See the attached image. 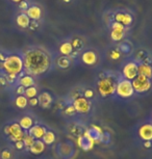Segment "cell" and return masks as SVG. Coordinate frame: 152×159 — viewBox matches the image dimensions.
<instances>
[{"instance_id":"ba28073f","label":"cell","mask_w":152,"mask_h":159,"mask_svg":"<svg viewBox=\"0 0 152 159\" xmlns=\"http://www.w3.org/2000/svg\"><path fill=\"white\" fill-rule=\"evenodd\" d=\"M71 103L73 104L77 113H79V115H89L92 110V106H93L92 101L89 100V99H85V97L74 99Z\"/></svg>"},{"instance_id":"b9f144b4","label":"cell","mask_w":152,"mask_h":159,"mask_svg":"<svg viewBox=\"0 0 152 159\" xmlns=\"http://www.w3.org/2000/svg\"><path fill=\"white\" fill-rule=\"evenodd\" d=\"M143 146L146 149H150L152 148V142H143Z\"/></svg>"},{"instance_id":"8d00e7d4","label":"cell","mask_w":152,"mask_h":159,"mask_svg":"<svg viewBox=\"0 0 152 159\" xmlns=\"http://www.w3.org/2000/svg\"><path fill=\"white\" fill-rule=\"evenodd\" d=\"M24 93H25V88H23L21 85H17L16 89H15V94H16V96H22L24 95Z\"/></svg>"},{"instance_id":"e575fe53","label":"cell","mask_w":152,"mask_h":159,"mask_svg":"<svg viewBox=\"0 0 152 159\" xmlns=\"http://www.w3.org/2000/svg\"><path fill=\"white\" fill-rule=\"evenodd\" d=\"M111 139H112L111 134H109L107 131H104V132H103V134H102V136H101V139H100V142H99V143H108L109 142H111Z\"/></svg>"},{"instance_id":"4316f807","label":"cell","mask_w":152,"mask_h":159,"mask_svg":"<svg viewBox=\"0 0 152 159\" xmlns=\"http://www.w3.org/2000/svg\"><path fill=\"white\" fill-rule=\"evenodd\" d=\"M17 24L22 28H27L30 25V19L26 14H20L17 17Z\"/></svg>"},{"instance_id":"d4e9b609","label":"cell","mask_w":152,"mask_h":159,"mask_svg":"<svg viewBox=\"0 0 152 159\" xmlns=\"http://www.w3.org/2000/svg\"><path fill=\"white\" fill-rule=\"evenodd\" d=\"M73 47H72V44L71 42H65L62 43L61 46H59V52H61L62 55L64 56H69L73 53Z\"/></svg>"},{"instance_id":"f35d334b","label":"cell","mask_w":152,"mask_h":159,"mask_svg":"<svg viewBox=\"0 0 152 159\" xmlns=\"http://www.w3.org/2000/svg\"><path fill=\"white\" fill-rule=\"evenodd\" d=\"M28 105H29L30 107H35V106H38V105H39V100H38V98L35 97V98L28 99Z\"/></svg>"},{"instance_id":"8992f818","label":"cell","mask_w":152,"mask_h":159,"mask_svg":"<svg viewBox=\"0 0 152 159\" xmlns=\"http://www.w3.org/2000/svg\"><path fill=\"white\" fill-rule=\"evenodd\" d=\"M76 153L75 145L71 140H64L58 143L55 147V154L61 159H73Z\"/></svg>"},{"instance_id":"7c38bea8","label":"cell","mask_w":152,"mask_h":159,"mask_svg":"<svg viewBox=\"0 0 152 159\" xmlns=\"http://www.w3.org/2000/svg\"><path fill=\"white\" fill-rule=\"evenodd\" d=\"M38 100H39V106L43 109H48L52 106V104L54 103V97L52 96L51 93L44 91L40 93L38 95Z\"/></svg>"},{"instance_id":"30bf717a","label":"cell","mask_w":152,"mask_h":159,"mask_svg":"<svg viewBox=\"0 0 152 159\" xmlns=\"http://www.w3.org/2000/svg\"><path fill=\"white\" fill-rule=\"evenodd\" d=\"M139 75V64L136 61H128L122 69V77L127 80H133Z\"/></svg>"},{"instance_id":"836d02e7","label":"cell","mask_w":152,"mask_h":159,"mask_svg":"<svg viewBox=\"0 0 152 159\" xmlns=\"http://www.w3.org/2000/svg\"><path fill=\"white\" fill-rule=\"evenodd\" d=\"M82 97H85V99H89V100H92L95 97V92L92 89H85V92L82 93Z\"/></svg>"},{"instance_id":"ab89813d","label":"cell","mask_w":152,"mask_h":159,"mask_svg":"<svg viewBox=\"0 0 152 159\" xmlns=\"http://www.w3.org/2000/svg\"><path fill=\"white\" fill-rule=\"evenodd\" d=\"M120 55H121V52L119 50H113L112 52H111V58L112 59L120 58Z\"/></svg>"},{"instance_id":"ffe728a7","label":"cell","mask_w":152,"mask_h":159,"mask_svg":"<svg viewBox=\"0 0 152 159\" xmlns=\"http://www.w3.org/2000/svg\"><path fill=\"white\" fill-rule=\"evenodd\" d=\"M139 74L152 80V65L146 64V62L139 64Z\"/></svg>"},{"instance_id":"f1b7e54d","label":"cell","mask_w":152,"mask_h":159,"mask_svg":"<svg viewBox=\"0 0 152 159\" xmlns=\"http://www.w3.org/2000/svg\"><path fill=\"white\" fill-rule=\"evenodd\" d=\"M71 64H72V61H71V59L69 56H59V57L58 58V61H56V65L58 66L61 69H67L69 68Z\"/></svg>"},{"instance_id":"44dd1931","label":"cell","mask_w":152,"mask_h":159,"mask_svg":"<svg viewBox=\"0 0 152 159\" xmlns=\"http://www.w3.org/2000/svg\"><path fill=\"white\" fill-rule=\"evenodd\" d=\"M115 19H116V22L118 23H121L122 25L124 26H127V25H130L132 23V17L131 15L129 14H122V13H119L115 16Z\"/></svg>"},{"instance_id":"e0dca14e","label":"cell","mask_w":152,"mask_h":159,"mask_svg":"<svg viewBox=\"0 0 152 159\" xmlns=\"http://www.w3.org/2000/svg\"><path fill=\"white\" fill-rule=\"evenodd\" d=\"M81 61L86 66H94L96 65L98 61V55L97 53L93 50H88L85 52L82 53L81 55Z\"/></svg>"},{"instance_id":"60d3db41","label":"cell","mask_w":152,"mask_h":159,"mask_svg":"<svg viewBox=\"0 0 152 159\" xmlns=\"http://www.w3.org/2000/svg\"><path fill=\"white\" fill-rule=\"evenodd\" d=\"M20 8H22V10L28 8V3L25 1V0H23V1H21V2H20Z\"/></svg>"},{"instance_id":"bcb514c9","label":"cell","mask_w":152,"mask_h":159,"mask_svg":"<svg viewBox=\"0 0 152 159\" xmlns=\"http://www.w3.org/2000/svg\"><path fill=\"white\" fill-rule=\"evenodd\" d=\"M64 1H65V2H70L71 0H64Z\"/></svg>"},{"instance_id":"1f68e13d","label":"cell","mask_w":152,"mask_h":159,"mask_svg":"<svg viewBox=\"0 0 152 159\" xmlns=\"http://www.w3.org/2000/svg\"><path fill=\"white\" fill-rule=\"evenodd\" d=\"M111 38L114 42H119L124 38V31L122 30H112Z\"/></svg>"},{"instance_id":"9a60e30c","label":"cell","mask_w":152,"mask_h":159,"mask_svg":"<svg viewBox=\"0 0 152 159\" xmlns=\"http://www.w3.org/2000/svg\"><path fill=\"white\" fill-rule=\"evenodd\" d=\"M103 132H104V130L100 127V126L94 125V124L90 125V127H88L85 130V133L88 134L95 143L100 142V139H101V136H102Z\"/></svg>"},{"instance_id":"7402d4cb","label":"cell","mask_w":152,"mask_h":159,"mask_svg":"<svg viewBox=\"0 0 152 159\" xmlns=\"http://www.w3.org/2000/svg\"><path fill=\"white\" fill-rule=\"evenodd\" d=\"M56 139H58V137H56L55 132L51 130V129H48L45 133V135L42 139V140H43V143H45L46 146H52L53 143L56 142Z\"/></svg>"},{"instance_id":"6da1fadb","label":"cell","mask_w":152,"mask_h":159,"mask_svg":"<svg viewBox=\"0 0 152 159\" xmlns=\"http://www.w3.org/2000/svg\"><path fill=\"white\" fill-rule=\"evenodd\" d=\"M24 73L32 77L46 74L51 67V56L45 49L31 47L24 51L22 55Z\"/></svg>"},{"instance_id":"3957f363","label":"cell","mask_w":152,"mask_h":159,"mask_svg":"<svg viewBox=\"0 0 152 159\" xmlns=\"http://www.w3.org/2000/svg\"><path fill=\"white\" fill-rule=\"evenodd\" d=\"M117 80L113 76H105L104 74H100V78L97 81V92L101 98L107 99L114 97L116 95V86Z\"/></svg>"},{"instance_id":"ac0fdd59","label":"cell","mask_w":152,"mask_h":159,"mask_svg":"<svg viewBox=\"0 0 152 159\" xmlns=\"http://www.w3.org/2000/svg\"><path fill=\"white\" fill-rule=\"evenodd\" d=\"M18 123H19V125L21 126V128H22L23 130L25 132H28L29 129L35 124V121L30 115H24L19 119Z\"/></svg>"},{"instance_id":"d6a6232c","label":"cell","mask_w":152,"mask_h":159,"mask_svg":"<svg viewBox=\"0 0 152 159\" xmlns=\"http://www.w3.org/2000/svg\"><path fill=\"white\" fill-rule=\"evenodd\" d=\"M12 148L14 150H16V151H23V150H25V146H24L23 140H19V142L12 143Z\"/></svg>"},{"instance_id":"f6af8a7d","label":"cell","mask_w":152,"mask_h":159,"mask_svg":"<svg viewBox=\"0 0 152 159\" xmlns=\"http://www.w3.org/2000/svg\"><path fill=\"white\" fill-rule=\"evenodd\" d=\"M14 2H21V1H23V0H13Z\"/></svg>"},{"instance_id":"7a4b0ae2","label":"cell","mask_w":152,"mask_h":159,"mask_svg":"<svg viewBox=\"0 0 152 159\" xmlns=\"http://www.w3.org/2000/svg\"><path fill=\"white\" fill-rule=\"evenodd\" d=\"M0 69L4 72L5 75H13L19 76L21 73L24 72V65L23 58L19 54H10L3 61H0Z\"/></svg>"},{"instance_id":"d590c367","label":"cell","mask_w":152,"mask_h":159,"mask_svg":"<svg viewBox=\"0 0 152 159\" xmlns=\"http://www.w3.org/2000/svg\"><path fill=\"white\" fill-rule=\"evenodd\" d=\"M112 30H122V31H124L125 30V26L122 25L121 23L115 22V23H113V25H112Z\"/></svg>"},{"instance_id":"7dc6e473","label":"cell","mask_w":152,"mask_h":159,"mask_svg":"<svg viewBox=\"0 0 152 159\" xmlns=\"http://www.w3.org/2000/svg\"><path fill=\"white\" fill-rule=\"evenodd\" d=\"M151 121H152V115H151Z\"/></svg>"},{"instance_id":"ee69618b","label":"cell","mask_w":152,"mask_h":159,"mask_svg":"<svg viewBox=\"0 0 152 159\" xmlns=\"http://www.w3.org/2000/svg\"><path fill=\"white\" fill-rule=\"evenodd\" d=\"M40 159H53V158H50V157H42Z\"/></svg>"},{"instance_id":"f546056e","label":"cell","mask_w":152,"mask_h":159,"mask_svg":"<svg viewBox=\"0 0 152 159\" xmlns=\"http://www.w3.org/2000/svg\"><path fill=\"white\" fill-rule=\"evenodd\" d=\"M38 95H39V91H38L37 86H30V88L25 89L24 96L27 99L35 98V97H38Z\"/></svg>"},{"instance_id":"5bb4252c","label":"cell","mask_w":152,"mask_h":159,"mask_svg":"<svg viewBox=\"0 0 152 159\" xmlns=\"http://www.w3.org/2000/svg\"><path fill=\"white\" fill-rule=\"evenodd\" d=\"M48 130V128L46 127L44 124H41L39 122H35V124L29 129L27 133L34 137L35 139H42L43 136L45 135V133Z\"/></svg>"},{"instance_id":"5b68a950","label":"cell","mask_w":152,"mask_h":159,"mask_svg":"<svg viewBox=\"0 0 152 159\" xmlns=\"http://www.w3.org/2000/svg\"><path fill=\"white\" fill-rule=\"evenodd\" d=\"M136 95L135 89L132 88V83L130 80L125 79L123 77L118 78L117 86H116V96L124 100L131 99Z\"/></svg>"},{"instance_id":"cb8c5ba5","label":"cell","mask_w":152,"mask_h":159,"mask_svg":"<svg viewBox=\"0 0 152 159\" xmlns=\"http://www.w3.org/2000/svg\"><path fill=\"white\" fill-rule=\"evenodd\" d=\"M14 104L17 108L19 109H25L28 106V99L24 95L22 96H16L14 100Z\"/></svg>"},{"instance_id":"74e56055","label":"cell","mask_w":152,"mask_h":159,"mask_svg":"<svg viewBox=\"0 0 152 159\" xmlns=\"http://www.w3.org/2000/svg\"><path fill=\"white\" fill-rule=\"evenodd\" d=\"M124 52V53H128L130 51V47L128 46L127 43H123L120 45V52Z\"/></svg>"},{"instance_id":"2e32d148","label":"cell","mask_w":152,"mask_h":159,"mask_svg":"<svg viewBox=\"0 0 152 159\" xmlns=\"http://www.w3.org/2000/svg\"><path fill=\"white\" fill-rule=\"evenodd\" d=\"M17 83H18V85H21V86H23V88L27 89V88H30V86H35V80L32 76H30V75H28V74H25L24 72H23V73H21L19 76H18Z\"/></svg>"},{"instance_id":"7bdbcfd3","label":"cell","mask_w":152,"mask_h":159,"mask_svg":"<svg viewBox=\"0 0 152 159\" xmlns=\"http://www.w3.org/2000/svg\"><path fill=\"white\" fill-rule=\"evenodd\" d=\"M29 27H30L31 29H35V28H37V27H38V24L35 23V22H34V24H31V23H30V25H29Z\"/></svg>"},{"instance_id":"484cf974","label":"cell","mask_w":152,"mask_h":159,"mask_svg":"<svg viewBox=\"0 0 152 159\" xmlns=\"http://www.w3.org/2000/svg\"><path fill=\"white\" fill-rule=\"evenodd\" d=\"M0 159H15L14 149L11 147H4L0 149Z\"/></svg>"},{"instance_id":"4dcf8cb0","label":"cell","mask_w":152,"mask_h":159,"mask_svg":"<svg viewBox=\"0 0 152 159\" xmlns=\"http://www.w3.org/2000/svg\"><path fill=\"white\" fill-rule=\"evenodd\" d=\"M35 142V139L32 137L30 134H28L27 132L25 133L24 137H23V143H24V146H25V150L28 151L29 149L31 148V146L34 145V143Z\"/></svg>"},{"instance_id":"4fadbf2b","label":"cell","mask_w":152,"mask_h":159,"mask_svg":"<svg viewBox=\"0 0 152 159\" xmlns=\"http://www.w3.org/2000/svg\"><path fill=\"white\" fill-rule=\"evenodd\" d=\"M95 143H96L85 133H85H83V135L77 137V146H78V148L81 149L82 151H85V152L91 151V150L94 148Z\"/></svg>"},{"instance_id":"d6986e66","label":"cell","mask_w":152,"mask_h":159,"mask_svg":"<svg viewBox=\"0 0 152 159\" xmlns=\"http://www.w3.org/2000/svg\"><path fill=\"white\" fill-rule=\"evenodd\" d=\"M46 145L43 143L42 139H35V142L34 143V145L31 146V148L28 150L29 153H31L32 155H35V156H39V155H42L46 150Z\"/></svg>"},{"instance_id":"277c9868","label":"cell","mask_w":152,"mask_h":159,"mask_svg":"<svg viewBox=\"0 0 152 159\" xmlns=\"http://www.w3.org/2000/svg\"><path fill=\"white\" fill-rule=\"evenodd\" d=\"M2 132H3V135L5 136L8 142L11 143L19 142V140H23L26 132L21 128L18 121H11L7 122V124L3 126L2 128Z\"/></svg>"},{"instance_id":"83f0119b","label":"cell","mask_w":152,"mask_h":159,"mask_svg":"<svg viewBox=\"0 0 152 159\" xmlns=\"http://www.w3.org/2000/svg\"><path fill=\"white\" fill-rule=\"evenodd\" d=\"M62 113H64L67 116H75L76 115H78L75 109V107L73 106V104L69 102L64 106V108L62 109Z\"/></svg>"},{"instance_id":"9c48e42d","label":"cell","mask_w":152,"mask_h":159,"mask_svg":"<svg viewBox=\"0 0 152 159\" xmlns=\"http://www.w3.org/2000/svg\"><path fill=\"white\" fill-rule=\"evenodd\" d=\"M136 136L142 142H152V121H146L136 128Z\"/></svg>"},{"instance_id":"603a6c76","label":"cell","mask_w":152,"mask_h":159,"mask_svg":"<svg viewBox=\"0 0 152 159\" xmlns=\"http://www.w3.org/2000/svg\"><path fill=\"white\" fill-rule=\"evenodd\" d=\"M26 15L28 16L29 19H32V20H38L41 18V15H42V11L41 8L39 7H30L27 8V11H26Z\"/></svg>"},{"instance_id":"8fae6325","label":"cell","mask_w":152,"mask_h":159,"mask_svg":"<svg viewBox=\"0 0 152 159\" xmlns=\"http://www.w3.org/2000/svg\"><path fill=\"white\" fill-rule=\"evenodd\" d=\"M86 126L85 124H82V123L80 122H70L68 123L67 127H66V130L69 134H71L72 136L74 137H79L83 135V133H85V131L86 130Z\"/></svg>"},{"instance_id":"52a82bcc","label":"cell","mask_w":152,"mask_h":159,"mask_svg":"<svg viewBox=\"0 0 152 159\" xmlns=\"http://www.w3.org/2000/svg\"><path fill=\"white\" fill-rule=\"evenodd\" d=\"M131 83H132V88L135 89V93L139 95L146 94L152 88V80L140 74L135 79L131 80Z\"/></svg>"}]
</instances>
